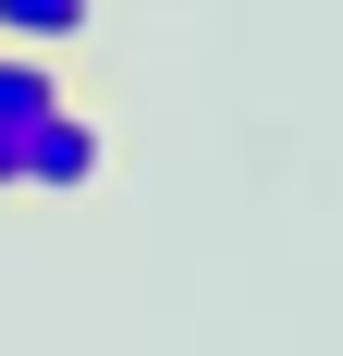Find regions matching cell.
<instances>
[{"mask_svg":"<svg viewBox=\"0 0 343 356\" xmlns=\"http://www.w3.org/2000/svg\"><path fill=\"white\" fill-rule=\"evenodd\" d=\"M0 197H25V136H0Z\"/></svg>","mask_w":343,"mask_h":356,"instance_id":"obj_4","label":"cell"},{"mask_svg":"<svg viewBox=\"0 0 343 356\" xmlns=\"http://www.w3.org/2000/svg\"><path fill=\"white\" fill-rule=\"evenodd\" d=\"M74 86H62V62L49 49H0V136H25V123H49Z\"/></svg>","mask_w":343,"mask_h":356,"instance_id":"obj_2","label":"cell"},{"mask_svg":"<svg viewBox=\"0 0 343 356\" xmlns=\"http://www.w3.org/2000/svg\"><path fill=\"white\" fill-rule=\"evenodd\" d=\"M99 25V0H0V49H62Z\"/></svg>","mask_w":343,"mask_h":356,"instance_id":"obj_3","label":"cell"},{"mask_svg":"<svg viewBox=\"0 0 343 356\" xmlns=\"http://www.w3.org/2000/svg\"><path fill=\"white\" fill-rule=\"evenodd\" d=\"M110 172V136L86 123V111H49V123H25V197H86V184Z\"/></svg>","mask_w":343,"mask_h":356,"instance_id":"obj_1","label":"cell"}]
</instances>
